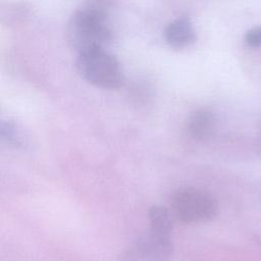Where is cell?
<instances>
[{
    "label": "cell",
    "instance_id": "3",
    "mask_svg": "<svg viewBox=\"0 0 261 261\" xmlns=\"http://www.w3.org/2000/svg\"><path fill=\"white\" fill-rule=\"evenodd\" d=\"M173 217L186 224L202 223L217 214V203L208 192L195 187L176 190L170 200Z\"/></svg>",
    "mask_w": 261,
    "mask_h": 261
},
{
    "label": "cell",
    "instance_id": "4",
    "mask_svg": "<svg viewBox=\"0 0 261 261\" xmlns=\"http://www.w3.org/2000/svg\"><path fill=\"white\" fill-rule=\"evenodd\" d=\"M172 252L170 234L149 228L123 252L120 258L121 261H168Z\"/></svg>",
    "mask_w": 261,
    "mask_h": 261
},
{
    "label": "cell",
    "instance_id": "10",
    "mask_svg": "<svg viewBox=\"0 0 261 261\" xmlns=\"http://www.w3.org/2000/svg\"><path fill=\"white\" fill-rule=\"evenodd\" d=\"M260 139H261V134H260Z\"/></svg>",
    "mask_w": 261,
    "mask_h": 261
},
{
    "label": "cell",
    "instance_id": "7",
    "mask_svg": "<svg viewBox=\"0 0 261 261\" xmlns=\"http://www.w3.org/2000/svg\"><path fill=\"white\" fill-rule=\"evenodd\" d=\"M0 133L3 141L15 149L28 150L32 147V139L30 134L14 120H2Z\"/></svg>",
    "mask_w": 261,
    "mask_h": 261
},
{
    "label": "cell",
    "instance_id": "5",
    "mask_svg": "<svg viewBox=\"0 0 261 261\" xmlns=\"http://www.w3.org/2000/svg\"><path fill=\"white\" fill-rule=\"evenodd\" d=\"M166 43L174 49H182L196 41V32L190 18L182 16L171 22L164 30Z\"/></svg>",
    "mask_w": 261,
    "mask_h": 261
},
{
    "label": "cell",
    "instance_id": "2",
    "mask_svg": "<svg viewBox=\"0 0 261 261\" xmlns=\"http://www.w3.org/2000/svg\"><path fill=\"white\" fill-rule=\"evenodd\" d=\"M76 69L84 80L101 89L114 90L123 84V74L118 60L104 48L79 53Z\"/></svg>",
    "mask_w": 261,
    "mask_h": 261
},
{
    "label": "cell",
    "instance_id": "9",
    "mask_svg": "<svg viewBox=\"0 0 261 261\" xmlns=\"http://www.w3.org/2000/svg\"><path fill=\"white\" fill-rule=\"evenodd\" d=\"M245 42L252 48L261 47V27H256L247 32Z\"/></svg>",
    "mask_w": 261,
    "mask_h": 261
},
{
    "label": "cell",
    "instance_id": "1",
    "mask_svg": "<svg viewBox=\"0 0 261 261\" xmlns=\"http://www.w3.org/2000/svg\"><path fill=\"white\" fill-rule=\"evenodd\" d=\"M114 0H86L85 4L74 11L66 25V40L77 53L104 48L111 40L109 13Z\"/></svg>",
    "mask_w": 261,
    "mask_h": 261
},
{
    "label": "cell",
    "instance_id": "8",
    "mask_svg": "<svg viewBox=\"0 0 261 261\" xmlns=\"http://www.w3.org/2000/svg\"><path fill=\"white\" fill-rule=\"evenodd\" d=\"M173 215L170 209L160 205L151 206L148 210L150 229L171 234L173 227Z\"/></svg>",
    "mask_w": 261,
    "mask_h": 261
},
{
    "label": "cell",
    "instance_id": "6",
    "mask_svg": "<svg viewBox=\"0 0 261 261\" xmlns=\"http://www.w3.org/2000/svg\"><path fill=\"white\" fill-rule=\"evenodd\" d=\"M215 125L216 119L210 110L198 109L188 117L186 129L192 139L196 141H205L212 136Z\"/></svg>",
    "mask_w": 261,
    "mask_h": 261
}]
</instances>
